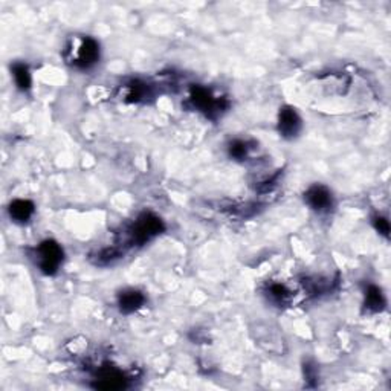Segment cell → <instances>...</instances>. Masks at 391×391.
<instances>
[{
  "instance_id": "obj_1",
  "label": "cell",
  "mask_w": 391,
  "mask_h": 391,
  "mask_svg": "<svg viewBox=\"0 0 391 391\" xmlns=\"http://www.w3.org/2000/svg\"><path fill=\"white\" fill-rule=\"evenodd\" d=\"M165 231V224L153 212H143L122 233L121 245L127 248L144 246Z\"/></svg>"
},
{
  "instance_id": "obj_2",
  "label": "cell",
  "mask_w": 391,
  "mask_h": 391,
  "mask_svg": "<svg viewBox=\"0 0 391 391\" xmlns=\"http://www.w3.org/2000/svg\"><path fill=\"white\" fill-rule=\"evenodd\" d=\"M100 43L92 37H78L73 39L66 48L64 58L72 68L87 71L100 62Z\"/></svg>"
},
{
  "instance_id": "obj_3",
  "label": "cell",
  "mask_w": 391,
  "mask_h": 391,
  "mask_svg": "<svg viewBox=\"0 0 391 391\" xmlns=\"http://www.w3.org/2000/svg\"><path fill=\"white\" fill-rule=\"evenodd\" d=\"M188 102L190 106L199 113L205 115L210 120H216V118L222 116L230 107V102L225 98H220L217 95H214L211 89L205 86H193L188 93Z\"/></svg>"
},
{
  "instance_id": "obj_4",
  "label": "cell",
  "mask_w": 391,
  "mask_h": 391,
  "mask_svg": "<svg viewBox=\"0 0 391 391\" xmlns=\"http://www.w3.org/2000/svg\"><path fill=\"white\" fill-rule=\"evenodd\" d=\"M34 257L37 268H39L42 274L53 277L63 266L64 249L54 239H46L35 246Z\"/></svg>"
},
{
  "instance_id": "obj_5",
  "label": "cell",
  "mask_w": 391,
  "mask_h": 391,
  "mask_svg": "<svg viewBox=\"0 0 391 391\" xmlns=\"http://www.w3.org/2000/svg\"><path fill=\"white\" fill-rule=\"evenodd\" d=\"M129 387V378L125 373L112 364H104L97 368L93 374V388L97 390H124Z\"/></svg>"
},
{
  "instance_id": "obj_6",
  "label": "cell",
  "mask_w": 391,
  "mask_h": 391,
  "mask_svg": "<svg viewBox=\"0 0 391 391\" xmlns=\"http://www.w3.org/2000/svg\"><path fill=\"white\" fill-rule=\"evenodd\" d=\"M302 199H304V203L309 208L318 214H329L335 206L334 193L322 183H313L302 194Z\"/></svg>"
},
{
  "instance_id": "obj_7",
  "label": "cell",
  "mask_w": 391,
  "mask_h": 391,
  "mask_svg": "<svg viewBox=\"0 0 391 391\" xmlns=\"http://www.w3.org/2000/svg\"><path fill=\"white\" fill-rule=\"evenodd\" d=\"M277 130L282 138L292 141L298 138L302 130V118L298 110L292 106H283L278 110L277 116Z\"/></svg>"
},
{
  "instance_id": "obj_8",
  "label": "cell",
  "mask_w": 391,
  "mask_h": 391,
  "mask_svg": "<svg viewBox=\"0 0 391 391\" xmlns=\"http://www.w3.org/2000/svg\"><path fill=\"white\" fill-rule=\"evenodd\" d=\"M145 293L135 287H127V289H122L116 297V306L118 311L122 315H131L138 312L139 309H143L145 304Z\"/></svg>"
},
{
  "instance_id": "obj_9",
  "label": "cell",
  "mask_w": 391,
  "mask_h": 391,
  "mask_svg": "<svg viewBox=\"0 0 391 391\" xmlns=\"http://www.w3.org/2000/svg\"><path fill=\"white\" fill-rule=\"evenodd\" d=\"M364 312L374 315L381 313L387 309V298L385 293L379 286L373 283H367L364 287V302H363Z\"/></svg>"
},
{
  "instance_id": "obj_10",
  "label": "cell",
  "mask_w": 391,
  "mask_h": 391,
  "mask_svg": "<svg viewBox=\"0 0 391 391\" xmlns=\"http://www.w3.org/2000/svg\"><path fill=\"white\" fill-rule=\"evenodd\" d=\"M154 97L153 86L145 83L143 80H131L125 84V95L124 98L130 104H143L149 102Z\"/></svg>"
},
{
  "instance_id": "obj_11",
  "label": "cell",
  "mask_w": 391,
  "mask_h": 391,
  "mask_svg": "<svg viewBox=\"0 0 391 391\" xmlns=\"http://www.w3.org/2000/svg\"><path fill=\"white\" fill-rule=\"evenodd\" d=\"M8 214L14 224L25 225L34 217L35 205L29 199H14L8 205Z\"/></svg>"
},
{
  "instance_id": "obj_12",
  "label": "cell",
  "mask_w": 391,
  "mask_h": 391,
  "mask_svg": "<svg viewBox=\"0 0 391 391\" xmlns=\"http://www.w3.org/2000/svg\"><path fill=\"white\" fill-rule=\"evenodd\" d=\"M11 77L20 92H29L33 87V73L26 63L17 62L11 66Z\"/></svg>"
},
{
  "instance_id": "obj_13",
  "label": "cell",
  "mask_w": 391,
  "mask_h": 391,
  "mask_svg": "<svg viewBox=\"0 0 391 391\" xmlns=\"http://www.w3.org/2000/svg\"><path fill=\"white\" fill-rule=\"evenodd\" d=\"M264 295H266L268 301L278 307L287 306L292 300V291L283 283H269L264 289Z\"/></svg>"
},
{
  "instance_id": "obj_14",
  "label": "cell",
  "mask_w": 391,
  "mask_h": 391,
  "mask_svg": "<svg viewBox=\"0 0 391 391\" xmlns=\"http://www.w3.org/2000/svg\"><path fill=\"white\" fill-rule=\"evenodd\" d=\"M251 144L245 139H233V141L228 144V156H230L235 162H245L249 158L251 153Z\"/></svg>"
},
{
  "instance_id": "obj_15",
  "label": "cell",
  "mask_w": 391,
  "mask_h": 391,
  "mask_svg": "<svg viewBox=\"0 0 391 391\" xmlns=\"http://www.w3.org/2000/svg\"><path fill=\"white\" fill-rule=\"evenodd\" d=\"M121 257H122L121 248L113 246V248L101 249L100 253L95 254V257H92V262L97 264V266H112V264L120 260Z\"/></svg>"
},
{
  "instance_id": "obj_16",
  "label": "cell",
  "mask_w": 391,
  "mask_h": 391,
  "mask_svg": "<svg viewBox=\"0 0 391 391\" xmlns=\"http://www.w3.org/2000/svg\"><path fill=\"white\" fill-rule=\"evenodd\" d=\"M372 225L374 228V231L382 235L383 239L390 237V222L385 216H382V214H374L372 217Z\"/></svg>"
},
{
  "instance_id": "obj_17",
  "label": "cell",
  "mask_w": 391,
  "mask_h": 391,
  "mask_svg": "<svg viewBox=\"0 0 391 391\" xmlns=\"http://www.w3.org/2000/svg\"><path fill=\"white\" fill-rule=\"evenodd\" d=\"M302 370H304V378L307 381L318 379V370H316V367L312 363H306L304 367H302Z\"/></svg>"
}]
</instances>
